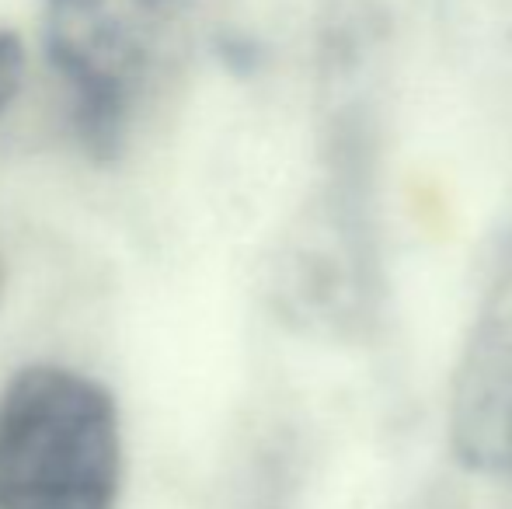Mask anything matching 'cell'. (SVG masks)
<instances>
[{"label": "cell", "instance_id": "3957f363", "mask_svg": "<svg viewBox=\"0 0 512 509\" xmlns=\"http://www.w3.org/2000/svg\"><path fill=\"white\" fill-rule=\"evenodd\" d=\"M450 443L471 471L512 485V241L453 374Z\"/></svg>", "mask_w": 512, "mask_h": 509}, {"label": "cell", "instance_id": "5b68a950", "mask_svg": "<svg viewBox=\"0 0 512 509\" xmlns=\"http://www.w3.org/2000/svg\"><path fill=\"white\" fill-rule=\"evenodd\" d=\"M0 290H4V265H0Z\"/></svg>", "mask_w": 512, "mask_h": 509}, {"label": "cell", "instance_id": "277c9868", "mask_svg": "<svg viewBox=\"0 0 512 509\" xmlns=\"http://www.w3.org/2000/svg\"><path fill=\"white\" fill-rule=\"evenodd\" d=\"M25 42L11 32L0 28V116L11 109V102L18 98L21 81H25Z\"/></svg>", "mask_w": 512, "mask_h": 509}, {"label": "cell", "instance_id": "7a4b0ae2", "mask_svg": "<svg viewBox=\"0 0 512 509\" xmlns=\"http://www.w3.org/2000/svg\"><path fill=\"white\" fill-rule=\"evenodd\" d=\"M199 0H42V49L95 161L126 150L143 95L185 53Z\"/></svg>", "mask_w": 512, "mask_h": 509}, {"label": "cell", "instance_id": "6da1fadb", "mask_svg": "<svg viewBox=\"0 0 512 509\" xmlns=\"http://www.w3.org/2000/svg\"><path fill=\"white\" fill-rule=\"evenodd\" d=\"M122 426L112 391L35 363L0 391V509H115Z\"/></svg>", "mask_w": 512, "mask_h": 509}]
</instances>
